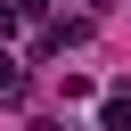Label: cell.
<instances>
[{
	"label": "cell",
	"mask_w": 131,
	"mask_h": 131,
	"mask_svg": "<svg viewBox=\"0 0 131 131\" xmlns=\"http://www.w3.org/2000/svg\"><path fill=\"white\" fill-rule=\"evenodd\" d=\"M98 123H106V131H131V90H106V98H98Z\"/></svg>",
	"instance_id": "6da1fadb"
},
{
	"label": "cell",
	"mask_w": 131,
	"mask_h": 131,
	"mask_svg": "<svg viewBox=\"0 0 131 131\" xmlns=\"http://www.w3.org/2000/svg\"><path fill=\"white\" fill-rule=\"evenodd\" d=\"M0 98H25V66H16L8 49H0Z\"/></svg>",
	"instance_id": "7a4b0ae2"
},
{
	"label": "cell",
	"mask_w": 131,
	"mask_h": 131,
	"mask_svg": "<svg viewBox=\"0 0 131 131\" xmlns=\"http://www.w3.org/2000/svg\"><path fill=\"white\" fill-rule=\"evenodd\" d=\"M16 16H25V8H16V0H0V41L16 33Z\"/></svg>",
	"instance_id": "3957f363"
}]
</instances>
